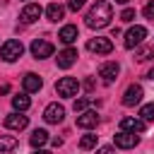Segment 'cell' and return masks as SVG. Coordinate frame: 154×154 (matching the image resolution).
Segmentation results:
<instances>
[{"instance_id":"6da1fadb","label":"cell","mask_w":154,"mask_h":154,"mask_svg":"<svg viewBox=\"0 0 154 154\" xmlns=\"http://www.w3.org/2000/svg\"><path fill=\"white\" fill-rule=\"evenodd\" d=\"M84 19H87V26H89V29H103V26H108L111 19H113V7H111V2L96 0V2L91 5V10L87 12Z\"/></svg>"},{"instance_id":"7a4b0ae2","label":"cell","mask_w":154,"mask_h":154,"mask_svg":"<svg viewBox=\"0 0 154 154\" xmlns=\"http://www.w3.org/2000/svg\"><path fill=\"white\" fill-rule=\"evenodd\" d=\"M22 53H24V46H22V41H17V38H10V41H5V43L0 46V58H2L5 63L19 60Z\"/></svg>"},{"instance_id":"3957f363","label":"cell","mask_w":154,"mask_h":154,"mask_svg":"<svg viewBox=\"0 0 154 154\" xmlns=\"http://www.w3.org/2000/svg\"><path fill=\"white\" fill-rule=\"evenodd\" d=\"M55 91H58V96H63V99H72V96H77V91H79V82H77L75 77H63V79L55 82Z\"/></svg>"},{"instance_id":"277c9868","label":"cell","mask_w":154,"mask_h":154,"mask_svg":"<svg viewBox=\"0 0 154 154\" xmlns=\"http://www.w3.org/2000/svg\"><path fill=\"white\" fill-rule=\"evenodd\" d=\"M87 51L89 53H96V55H108L113 51V43H111V38L96 36V38H89L87 41Z\"/></svg>"},{"instance_id":"5b68a950","label":"cell","mask_w":154,"mask_h":154,"mask_svg":"<svg viewBox=\"0 0 154 154\" xmlns=\"http://www.w3.org/2000/svg\"><path fill=\"white\" fill-rule=\"evenodd\" d=\"M144 36H147V29L144 26H140V24H135V26H130L128 31H125V48H135V46H140L142 41H144Z\"/></svg>"},{"instance_id":"8992f818","label":"cell","mask_w":154,"mask_h":154,"mask_svg":"<svg viewBox=\"0 0 154 154\" xmlns=\"http://www.w3.org/2000/svg\"><path fill=\"white\" fill-rule=\"evenodd\" d=\"M31 55H34L36 60L51 58V55H53V43H48L46 38H36V41L31 43Z\"/></svg>"},{"instance_id":"52a82bcc","label":"cell","mask_w":154,"mask_h":154,"mask_svg":"<svg viewBox=\"0 0 154 154\" xmlns=\"http://www.w3.org/2000/svg\"><path fill=\"white\" fill-rule=\"evenodd\" d=\"M63 118H65V108L60 103H48L46 106V111H43V120L46 123L58 125V123H63Z\"/></svg>"},{"instance_id":"ba28073f","label":"cell","mask_w":154,"mask_h":154,"mask_svg":"<svg viewBox=\"0 0 154 154\" xmlns=\"http://www.w3.org/2000/svg\"><path fill=\"white\" fill-rule=\"evenodd\" d=\"M41 12H43V7H41V5L29 2V5H24V7H22L19 19H22V22H26V24H31V22H36V19L41 17Z\"/></svg>"},{"instance_id":"9c48e42d","label":"cell","mask_w":154,"mask_h":154,"mask_svg":"<svg viewBox=\"0 0 154 154\" xmlns=\"http://www.w3.org/2000/svg\"><path fill=\"white\" fill-rule=\"evenodd\" d=\"M113 142H116V147H120V149H132L137 142H140V137L135 135V132H118V135H113Z\"/></svg>"},{"instance_id":"30bf717a","label":"cell","mask_w":154,"mask_h":154,"mask_svg":"<svg viewBox=\"0 0 154 154\" xmlns=\"http://www.w3.org/2000/svg\"><path fill=\"white\" fill-rule=\"evenodd\" d=\"M142 87L140 84H130L128 89H125V94H123V106H135V103H140L142 101Z\"/></svg>"},{"instance_id":"8fae6325","label":"cell","mask_w":154,"mask_h":154,"mask_svg":"<svg viewBox=\"0 0 154 154\" xmlns=\"http://www.w3.org/2000/svg\"><path fill=\"white\" fill-rule=\"evenodd\" d=\"M75 60H77V48H65V51H60V53H58V58H55L58 67H63V70L72 67V65H75Z\"/></svg>"},{"instance_id":"7c38bea8","label":"cell","mask_w":154,"mask_h":154,"mask_svg":"<svg viewBox=\"0 0 154 154\" xmlns=\"http://www.w3.org/2000/svg\"><path fill=\"white\" fill-rule=\"evenodd\" d=\"M118 72H120V67H118V63H103L101 67H99V77L106 82V84H111V82H116V77H118Z\"/></svg>"},{"instance_id":"4fadbf2b","label":"cell","mask_w":154,"mask_h":154,"mask_svg":"<svg viewBox=\"0 0 154 154\" xmlns=\"http://www.w3.org/2000/svg\"><path fill=\"white\" fill-rule=\"evenodd\" d=\"M5 125L10 128V130H24L26 125H29V118L24 116V113H10L7 118H5Z\"/></svg>"},{"instance_id":"5bb4252c","label":"cell","mask_w":154,"mask_h":154,"mask_svg":"<svg viewBox=\"0 0 154 154\" xmlns=\"http://www.w3.org/2000/svg\"><path fill=\"white\" fill-rule=\"evenodd\" d=\"M96 123H99V116H96V111H82V113L77 116V125H79V128H84V130H89V128H96Z\"/></svg>"},{"instance_id":"9a60e30c","label":"cell","mask_w":154,"mask_h":154,"mask_svg":"<svg viewBox=\"0 0 154 154\" xmlns=\"http://www.w3.org/2000/svg\"><path fill=\"white\" fill-rule=\"evenodd\" d=\"M120 130L137 135V132L144 130V120H142V118H123V120H120Z\"/></svg>"},{"instance_id":"2e32d148","label":"cell","mask_w":154,"mask_h":154,"mask_svg":"<svg viewBox=\"0 0 154 154\" xmlns=\"http://www.w3.org/2000/svg\"><path fill=\"white\" fill-rule=\"evenodd\" d=\"M22 84H24V91H26V94H31V91H38L43 82H41V77H38V75L26 72V75H24V79H22Z\"/></svg>"},{"instance_id":"e0dca14e","label":"cell","mask_w":154,"mask_h":154,"mask_svg":"<svg viewBox=\"0 0 154 154\" xmlns=\"http://www.w3.org/2000/svg\"><path fill=\"white\" fill-rule=\"evenodd\" d=\"M58 38L63 41V43H72V41H77V26L75 24H65L63 29H60V34H58Z\"/></svg>"},{"instance_id":"ac0fdd59","label":"cell","mask_w":154,"mask_h":154,"mask_svg":"<svg viewBox=\"0 0 154 154\" xmlns=\"http://www.w3.org/2000/svg\"><path fill=\"white\" fill-rule=\"evenodd\" d=\"M17 137H12V135H0V154H10V152H14L17 149Z\"/></svg>"},{"instance_id":"d6986e66","label":"cell","mask_w":154,"mask_h":154,"mask_svg":"<svg viewBox=\"0 0 154 154\" xmlns=\"http://www.w3.org/2000/svg\"><path fill=\"white\" fill-rule=\"evenodd\" d=\"M63 14H65V7H63V5H58V2H51V5L46 7V17H48L51 22L63 19Z\"/></svg>"},{"instance_id":"ffe728a7","label":"cell","mask_w":154,"mask_h":154,"mask_svg":"<svg viewBox=\"0 0 154 154\" xmlns=\"http://www.w3.org/2000/svg\"><path fill=\"white\" fill-rule=\"evenodd\" d=\"M29 106H31V101H29V96H26V94H14V96H12V108H14L17 113L26 111Z\"/></svg>"},{"instance_id":"44dd1931","label":"cell","mask_w":154,"mask_h":154,"mask_svg":"<svg viewBox=\"0 0 154 154\" xmlns=\"http://www.w3.org/2000/svg\"><path fill=\"white\" fill-rule=\"evenodd\" d=\"M29 142H31L34 149H41V147L48 142V132H46V130H34L31 137H29Z\"/></svg>"},{"instance_id":"7402d4cb","label":"cell","mask_w":154,"mask_h":154,"mask_svg":"<svg viewBox=\"0 0 154 154\" xmlns=\"http://www.w3.org/2000/svg\"><path fill=\"white\" fill-rule=\"evenodd\" d=\"M140 116H142V120H144V123H154V103H147V106H142Z\"/></svg>"},{"instance_id":"603a6c76","label":"cell","mask_w":154,"mask_h":154,"mask_svg":"<svg viewBox=\"0 0 154 154\" xmlns=\"http://www.w3.org/2000/svg\"><path fill=\"white\" fill-rule=\"evenodd\" d=\"M79 147H82V149H94V147H96V135H84V137L79 140Z\"/></svg>"},{"instance_id":"cb8c5ba5","label":"cell","mask_w":154,"mask_h":154,"mask_svg":"<svg viewBox=\"0 0 154 154\" xmlns=\"http://www.w3.org/2000/svg\"><path fill=\"white\" fill-rule=\"evenodd\" d=\"M152 55H154V48H149V46H144V48H140V51L135 53V58H137V60H149Z\"/></svg>"},{"instance_id":"d4e9b609","label":"cell","mask_w":154,"mask_h":154,"mask_svg":"<svg viewBox=\"0 0 154 154\" xmlns=\"http://www.w3.org/2000/svg\"><path fill=\"white\" fill-rule=\"evenodd\" d=\"M120 19H123V22H132V19H135V10H132V7H125V10L120 12Z\"/></svg>"},{"instance_id":"484cf974","label":"cell","mask_w":154,"mask_h":154,"mask_svg":"<svg viewBox=\"0 0 154 154\" xmlns=\"http://www.w3.org/2000/svg\"><path fill=\"white\" fill-rule=\"evenodd\" d=\"M89 103H91V99H77V101H75V111H77V113H82Z\"/></svg>"},{"instance_id":"4316f807","label":"cell","mask_w":154,"mask_h":154,"mask_svg":"<svg viewBox=\"0 0 154 154\" xmlns=\"http://www.w3.org/2000/svg\"><path fill=\"white\" fill-rule=\"evenodd\" d=\"M142 14H144L147 19H154V0H149V2L144 5V10H142Z\"/></svg>"},{"instance_id":"83f0119b","label":"cell","mask_w":154,"mask_h":154,"mask_svg":"<svg viewBox=\"0 0 154 154\" xmlns=\"http://www.w3.org/2000/svg\"><path fill=\"white\" fill-rule=\"evenodd\" d=\"M84 2H87V0H67V7H70L72 12H77V10L84 7Z\"/></svg>"},{"instance_id":"f1b7e54d","label":"cell","mask_w":154,"mask_h":154,"mask_svg":"<svg viewBox=\"0 0 154 154\" xmlns=\"http://www.w3.org/2000/svg\"><path fill=\"white\" fill-rule=\"evenodd\" d=\"M96 154H113V147H108V144H106V147H99Z\"/></svg>"},{"instance_id":"f546056e","label":"cell","mask_w":154,"mask_h":154,"mask_svg":"<svg viewBox=\"0 0 154 154\" xmlns=\"http://www.w3.org/2000/svg\"><path fill=\"white\" fill-rule=\"evenodd\" d=\"M10 91V84H0V94H7Z\"/></svg>"},{"instance_id":"4dcf8cb0","label":"cell","mask_w":154,"mask_h":154,"mask_svg":"<svg viewBox=\"0 0 154 154\" xmlns=\"http://www.w3.org/2000/svg\"><path fill=\"white\" fill-rule=\"evenodd\" d=\"M147 77H149V79H154V67H152V70L147 72Z\"/></svg>"},{"instance_id":"1f68e13d","label":"cell","mask_w":154,"mask_h":154,"mask_svg":"<svg viewBox=\"0 0 154 154\" xmlns=\"http://www.w3.org/2000/svg\"><path fill=\"white\" fill-rule=\"evenodd\" d=\"M34 154H51V152H46V149H36Z\"/></svg>"},{"instance_id":"d6a6232c","label":"cell","mask_w":154,"mask_h":154,"mask_svg":"<svg viewBox=\"0 0 154 154\" xmlns=\"http://www.w3.org/2000/svg\"><path fill=\"white\" fill-rule=\"evenodd\" d=\"M116 2H118V5H128L130 0H116Z\"/></svg>"}]
</instances>
